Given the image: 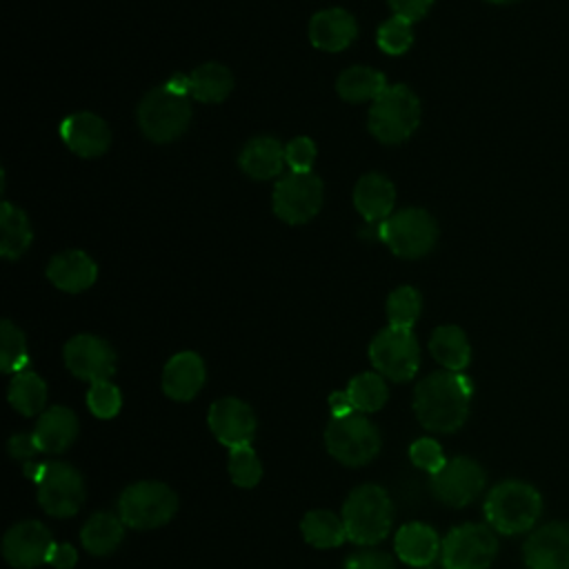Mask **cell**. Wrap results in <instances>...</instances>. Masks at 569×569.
<instances>
[{
	"mask_svg": "<svg viewBox=\"0 0 569 569\" xmlns=\"http://www.w3.org/2000/svg\"><path fill=\"white\" fill-rule=\"evenodd\" d=\"M471 393V380L462 371H433L416 385V418L429 431L451 433L465 425Z\"/></svg>",
	"mask_w": 569,
	"mask_h": 569,
	"instance_id": "cell-1",
	"label": "cell"
},
{
	"mask_svg": "<svg viewBox=\"0 0 569 569\" xmlns=\"http://www.w3.org/2000/svg\"><path fill=\"white\" fill-rule=\"evenodd\" d=\"M542 513V498L536 487L520 480L498 482L487 500L485 516L493 531L516 536L529 531Z\"/></svg>",
	"mask_w": 569,
	"mask_h": 569,
	"instance_id": "cell-2",
	"label": "cell"
},
{
	"mask_svg": "<svg viewBox=\"0 0 569 569\" xmlns=\"http://www.w3.org/2000/svg\"><path fill=\"white\" fill-rule=\"evenodd\" d=\"M340 518L347 529V540L369 547L387 538L391 529L393 507L382 487L360 485L345 500Z\"/></svg>",
	"mask_w": 569,
	"mask_h": 569,
	"instance_id": "cell-3",
	"label": "cell"
},
{
	"mask_svg": "<svg viewBox=\"0 0 569 569\" xmlns=\"http://www.w3.org/2000/svg\"><path fill=\"white\" fill-rule=\"evenodd\" d=\"M420 124V100L407 84L387 87L369 109V131L385 144H398Z\"/></svg>",
	"mask_w": 569,
	"mask_h": 569,
	"instance_id": "cell-4",
	"label": "cell"
},
{
	"mask_svg": "<svg viewBox=\"0 0 569 569\" xmlns=\"http://www.w3.org/2000/svg\"><path fill=\"white\" fill-rule=\"evenodd\" d=\"M27 473L38 485L40 507L56 518H67L80 511L84 502V480L78 469L67 462H27Z\"/></svg>",
	"mask_w": 569,
	"mask_h": 569,
	"instance_id": "cell-5",
	"label": "cell"
},
{
	"mask_svg": "<svg viewBox=\"0 0 569 569\" xmlns=\"http://www.w3.org/2000/svg\"><path fill=\"white\" fill-rule=\"evenodd\" d=\"M178 509L176 491L158 480L129 485L118 500L120 518L133 529H156L173 518Z\"/></svg>",
	"mask_w": 569,
	"mask_h": 569,
	"instance_id": "cell-6",
	"label": "cell"
},
{
	"mask_svg": "<svg viewBox=\"0 0 569 569\" xmlns=\"http://www.w3.org/2000/svg\"><path fill=\"white\" fill-rule=\"evenodd\" d=\"M191 120L189 96L173 93L171 89L156 87L138 104V124L153 142H171L184 133Z\"/></svg>",
	"mask_w": 569,
	"mask_h": 569,
	"instance_id": "cell-7",
	"label": "cell"
},
{
	"mask_svg": "<svg viewBox=\"0 0 569 569\" xmlns=\"http://www.w3.org/2000/svg\"><path fill=\"white\" fill-rule=\"evenodd\" d=\"M325 445L342 465L360 467L378 456L380 433L365 416L351 411L329 420L325 429Z\"/></svg>",
	"mask_w": 569,
	"mask_h": 569,
	"instance_id": "cell-8",
	"label": "cell"
},
{
	"mask_svg": "<svg viewBox=\"0 0 569 569\" xmlns=\"http://www.w3.org/2000/svg\"><path fill=\"white\" fill-rule=\"evenodd\" d=\"M378 236L398 258L413 260L433 249L438 240V224L425 209L409 207L382 220Z\"/></svg>",
	"mask_w": 569,
	"mask_h": 569,
	"instance_id": "cell-9",
	"label": "cell"
},
{
	"mask_svg": "<svg viewBox=\"0 0 569 569\" xmlns=\"http://www.w3.org/2000/svg\"><path fill=\"white\" fill-rule=\"evenodd\" d=\"M498 553V540L491 527L465 522L453 527L440 547L442 569H489Z\"/></svg>",
	"mask_w": 569,
	"mask_h": 569,
	"instance_id": "cell-10",
	"label": "cell"
},
{
	"mask_svg": "<svg viewBox=\"0 0 569 569\" xmlns=\"http://www.w3.org/2000/svg\"><path fill=\"white\" fill-rule=\"evenodd\" d=\"M369 360L380 376L393 382L411 380L420 367V347L413 331L391 325L378 331L369 345Z\"/></svg>",
	"mask_w": 569,
	"mask_h": 569,
	"instance_id": "cell-11",
	"label": "cell"
},
{
	"mask_svg": "<svg viewBox=\"0 0 569 569\" xmlns=\"http://www.w3.org/2000/svg\"><path fill=\"white\" fill-rule=\"evenodd\" d=\"M322 204V182L311 171H289L273 187V211L289 224L309 222Z\"/></svg>",
	"mask_w": 569,
	"mask_h": 569,
	"instance_id": "cell-12",
	"label": "cell"
},
{
	"mask_svg": "<svg viewBox=\"0 0 569 569\" xmlns=\"http://www.w3.org/2000/svg\"><path fill=\"white\" fill-rule=\"evenodd\" d=\"M485 487V469L467 456L447 460V465L431 476L433 496L449 507L469 505Z\"/></svg>",
	"mask_w": 569,
	"mask_h": 569,
	"instance_id": "cell-13",
	"label": "cell"
},
{
	"mask_svg": "<svg viewBox=\"0 0 569 569\" xmlns=\"http://www.w3.org/2000/svg\"><path fill=\"white\" fill-rule=\"evenodd\" d=\"M64 365L80 380H109L116 371V351L107 340L80 333L64 345Z\"/></svg>",
	"mask_w": 569,
	"mask_h": 569,
	"instance_id": "cell-14",
	"label": "cell"
},
{
	"mask_svg": "<svg viewBox=\"0 0 569 569\" xmlns=\"http://www.w3.org/2000/svg\"><path fill=\"white\" fill-rule=\"evenodd\" d=\"M53 538L38 520H22L13 525L2 540V553L16 569H33L49 560Z\"/></svg>",
	"mask_w": 569,
	"mask_h": 569,
	"instance_id": "cell-15",
	"label": "cell"
},
{
	"mask_svg": "<svg viewBox=\"0 0 569 569\" xmlns=\"http://www.w3.org/2000/svg\"><path fill=\"white\" fill-rule=\"evenodd\" d=\"M209 429L224 447L251 445L256 436L253 409L238 398H220L209 409Z\"/></svg>",
	"mask_w": 569,
	"mask_h": 569,
	"instance_id": "cell-16",
	"label": "cell"
},
{
	"mask_svg": "<svg viewBox=\"0 0 569 569\" xmlns=\"http://www.w3.org/2000/svg\"><path fill=\"white\" fill-rule=\"evenodd\" d=\"M527 569H569V522L538 527L522 547Z\"/></svg>",
	"mask_w": 569,
	"mask_h": 569,
	"instance_id": "cell-17",
	"label": "cell"
},
{
	"mask_svg": "<svg viewBox=\"0 0 569 569\" xmlns=\"http://www.w3.org/2000/svg\"><path fill=\"white\" fill-rule=\"evenodd\" d=\"M60 136L64 144L80 158L102 156L111 144L107 122L89 111L71 113L60 122Z\"/></svg>",
	"mask_w": 569,
	"mask_h": 569,
	"instance_id": "cell-18",
	"label": "cell"
},
{
	"mask_svg": "<svg viewBox=\"0 0 569 569\" xmlns=\"http://www.w3.org/2000/svg\"><path fill=\"white\" fill-rule=\"evenodd\" d=\"M387 398H389V391L382 376L373 371H365L351 378L345 391H333L329 396V405L333 409V416H345L351 411L371 413L382 409Z\"/></svg>",
	"mask_w": 569,
	"mask_h": 569,
	"instance_id": "cell-19",
	"label": "cell"
},
{
	"mask_svg": "<svg viewBox=\"0 0 569 569\" xmlns=\"http://www.w3.org/2000/svg\"><path fill=\"white\" fill-rule=\"evenodd\" d=\"M204 362L193 351L171 356L162 369V391L178 402L191 400L204 385Z\"/></svg>",
	"mask_w": 569,
	"mask_h": 569,
	"instance_id": "cell-20",
	"label": "cell"
},
{
	"mask_svg": "<svg viewBox=\"0 0 569 569\" xmlns=\"http://www.w3.org/2000/svg\"><path fill=\"white\" fill-rule=\"evenodd\" d=\"M47 278L60 291L80 293L96 282L98 267L84 251L69 249L51 258L47 264Z\"/></svg>",
	"mask_w": 569,
	"mask_h": 569,
	"instance_id": "cell-21",
	"label": "cell"
},
{
	"mask_svg": "<svg viewBox=\"0 0 569 569\" xmlns=\"http://www.w3.org/2000/svg\"><path fill=\"white\" fill-rule=\"evenodd\" d=\"M358 33L356 18L345 9H325L318 11L309 22V40L316 49L322 51H342L347 49Z\"/></svg>",
	"mask_w": 569,
	"mask_h": 569,
	"instance_id": "cell-22",
	"label": "cell"
},
{
	"mask_svg": "<svg viewBox=\"0 0 569 569\" xmlns=\"http://www.w3.org/2000/svg\"><path fill=\"white\" fill-rule=\"evenodd\" d=\"M42 453H62L78 436V418L71 409L56 405L40 413L36 429L31 431Z\"/></svg>",
	"mask_w": 569,
	"mask_h": 569,
	"instance_id": "cell-23",
	"label": "cell"
},
{
	"mask_svg": "<svg viewBox=\"0 0 569 569\" xmlns=\"http://www.w3.org/2000/svg\"><path fill=\"white\" fill-rule=\"evenodd\" d=\"M440 547L442 545L438 540V533L433 531V527L425 522H409L400 527L393 538V549L398 558L405 565H411L418 569L429 567L438 558Z\"/></svg>",
	"mask_w": 569,
	"mask_h": 569,
	"instance_id": "cell-24",
	"label": "cell"
},
{
	"mask_svg": "<svg viewBox=\"0 0 569 569\" xmlns=\"http://www.w3.org/2000/svg\"><path fill=\"white\" fill-rule=\"evenodd\" d=\"M396 189L382 173H365L353 189V204L369 222H382L391 216Z\"/></svg>",
	"mask_w": 569,
	"mask_h": 569,
	"instance_id": "cell-25",
	"label": "cell"
},
{
	"mask_svg": "<svg viewBox=\"0 0 569 569\" xmlns=\"http://www.w3.org/2000/svg\"><path fill=\"white\" fill-rule=\"evenodd\" d=\"M284 147L271 136L251 138L240 153V169L253 180H269L282 171Z\"/></svg>",
	"mask_w": 569,
	"mask_h": 569,
	"instance_id": "cell-26",
	"label": "cell"
},
{
	"mask_svg": "<svg viewBox=\"0 0 569 569\" xmlns=\"http://www.w3.org/2000/svg\"><path fill=\"white\" fill-rule=\"evenodd\" d=\"M429 351L447 371H462L471 360L469 340L456 325L438 327L429 338Z\"/></svg>",
	"mask_w": 569,
	"mask_h": 569,
	"instance_id": "cell-27",
	"label": "cell"
},
{
	"mask_svg": "<svg viewBox=\"0 0 569 569\" xmlns=\"http://www.w3.org/2000/svg\"><path fill=\"white\" fill-rule=\"evenodd\" d=\"M124 538V522L120 516L113 513H93L80 533L84 549L93 556H109L118 549Z\"/></svg>",
	"mask_w": 569,
	"mask_h": 569,
	"instance_id": "cell-28",
	"label": "cell"
},
{
	"mask_svg": "<svg viewBox=\"0 0 569 569\" xmlns=\"http://www.w3.org/2000/svg\"><path fill=\"white\" fill-rule=\"evenodd\" d=\"M387 87L389 84L380 71L362 64L345 69L336 82L340 98L347 102H373Z\"/></svg>",
	"mask_w": 569,
	"mask_h": 569,
	"instance_id": "cell-29",
	"label": "cell"
},
{
	"mask_svg": "<svg viewBox=\"0 0 569 569\" xmlns=\"http://www.w3.org/2000/svg\"><path fill=\"white\" fill-rule=\"evenodd\" d=\"M0 253L7 260L20 258L31 244V224L22 209L13 207L11 202H2L0 207Z\"/></svg>",
	"mask_w": 569,
	"mask_h": 569,
	"instance_id": "cell-30",
	"label": "cell"
},
{
	"mask_svg": "<svg viewBox=\"0 0 569 569\" xmlns=\"http://www.w3.org/2000/svg\"><path fill=\"white\" fill-rule=\"evenodd\" d=\"M302 538L316 549H333L347 540V529L342 518L329 509H313L305 513L300 522Z\"/></svg>",
	"mask_w": 569,
	"mask_h": 569,
	"instance_id": "cell-31",
	"label": "cell"
},
{
	"mask_svg": "<svg viewBox=\"0 0 569 569\" xmlns=\"http://www.w3.org/2000/svg\"><path fill=\"white\" fill-rule=\"evenodd\" d=\"M191 98L198 102H222L233 89L231 71L220 62H204L189 73Z\"/></svg>",
	"mask_w": 569,
	"mask_h": 569,
	"instance_id": "cell-32",
	"label": "cell"
},
{
	"mask_svg": "<svg viewBox=\"0 0 569 569\" xmlns=\"http://www.w3.org/2000/svg\"><path fill=\"white\" fill-rule=\"evenodd\" d=\"M9 402L22 416H38L47 405V385L36 371H20L9 385Z\"/></svg>",
	"mask_w": 569,
	"mask_h": 569,
	"instance_id": "cell-33",
	"label": "cell"
},
{
	"mask_svg": "<svg viewBox=\"0 0 569 569\" xmlns=\"http://www.w3.org/2000/svg\"><path fill=\"white\" fill-rule=\"evenodd\" d=\"M422 309V298L416 287H398L387 298V318L391 327L411 329Z\"/></svg>",
	"mask_w": 569,
	"mask_h": 569,
	"instance_id": "cell-34",
	"label": "cell"
},
{
	"mask_svg": "<svg viewBox=\"0 0 569 569\" xmlns=\"http://www.w3.org/2000/svg\"><path fill=\"white\" fill-rule=\"evenodd\" d=\"M0 365L7 373H20L29 365L24 333L11 320L0 322Z\"/></svg>",
	"mask_w": 569,
	"mask_h": 569,
	"instance_id": "cell-35",
	"label": "cell"
},
{
	"mask_svg": "<svg viewBox=\"0 0 569 569\" xmlns=\"http://www.w3.org/2000/svg\"><path fill=\"white\" fill-rule=\"evenodd\" d=\"M229 473L233 485L249 489L256 487L262 478V465L251 445H240L229 449Z\"/></svg>",
	"mask_w": 569,
	"mask_h": 569,
	"instance_id": "cell-36",
	"label": "cell"
},
{
	"mask_svg": "<svg viewBox=\"0 0 569 569\" xmlns=\"http://www.w3.org/2000/svg\"><path fill=\"white\" fill-rule=\"evenodd\" d=\"M376 42L378 47L389 53V56H400L405 53L411 42H413V31H411V22L407 18H400V16H391L389 20H385L380 27H378V33H376Z\"/></svg>",
	"mask_w": 569,
	"mask_h": 569,
	"instance_id": "cell-37",
	"label": "cell"
},
{
	"mask_svg": "<svg viewBox=\"0 0 569 569\" xmlns=\"http://www.w3.org/2000/svg\"><path fill=\"white\" fill-rule=\"evenodd\" d=\"M87 405L96 418H113L120 411L122 396L120 389L111 380H98L91 382L87 391Z\"/></svg>",
	"mask_w": 569,
	"mask_h": 569,
	"instance_id": "cell-38",
	"label": "cell"
},
{
	"mask_svg": "<svg viewBox=\"0 0 569 569\" xmlns=\"http://www.w3.org/2000/svg\"><path fill=\"white\" fill-rule=\"evenodd\" d=\"M409 458H411V462L418 467V469H422V471H427V473H438L445 465H447V460H445V453H442V449H440V445L433 440V438H418L411 447H409Z\"/></svg>",
	"mask_w": 569,
	"mask_h": 569,
	"instance_id": "cell-39",
	"label": "cell"
},
{
	"mask_svg": "<svg viewBox=\"0 0 569 569\" xmlns=\"http://www.w3.org/2000/svg\"><path fill=\"white\" fill-rule=\"evenodd\" d=\"M284 160H287V167L291 171H309L313 160H316V144L311 138L307 136H298L293 138L287 147H284Z\"/></svg>",
	"mask_w": 569,
	"mask_h": 569,
	"instance_id": "cell-40",
	"label": "cell"
},
{
	"mask_svg": "<svg viewBox=\"0 0 569 569\" xmlns=\"http://www.w3.org/2000/svg\"><path fill=\"white\" fill-rule=\"evenodd\" d=\"M345 569H396V562L387 551L365 549L349 553L345 560Z\"/></svg>",
	"mask_w": 569,
	"mask_h": 569,
	"instance_id": "cell-41",
	"label": "cell"
},
{
	"mask_svg": "<svg viewBox=\"0 0 569 569\" xmlns=\"http://www.w3.org/2000/svg\"><path fill=\"white\" fill-rule=\"evenodd\" d=\"M387 2L393 9V16L407 18L409 22L425 18L433 4V0H387Z\"/></svg>",
	"mask_w": 569,
	"mask_h": 569,
	"instance_id": "cell-42",
	"label": "cell"
},
{
	"mask_svg": "<svg viewBox=\"0 0 569 569\" xmlns=\"http://www.w3.org/2000/svg\"><path fill=\"white\" fill-rule=\"evenodd\" d=\"M7 449L13 458H22V460H29L36 451H38V445L33 440V433H16L9 438L7 442Z\"/></svg>",
	"mask_w": 569,
	"mask_h": 569,
	"instance_id": "cell-43",
	"label": "cell"
},
{
	"mask_svg": "<svg viewBox=\"0 0 569 569\" xmlns=\"http://www.w3.org/2000/svg\"><path fill=\"white\" fill-rule=\"evenodd\" d=\"M78 556H76V549L69 547V545H58L53 542L51 547V553H49V565H53L56 569H71L76 565Z\"/></svg>",
	"mask_w": 569,
	"mask_h": 569,
	"instance_id": "cell-44",
	"label": "cell"
},
{
	"mask_svg": "<svg viewBox=\"0 0 569 569\" xmlns=\"http://www.w3.org/2000/svg\"><path fill=\"white\" fill-rule=\"evenodd\" d=\"M167 89H171L173 93H180V96H189L191 93V78L184 76V73H173L167 82H164Z\"/></svg>",
	"mask_w": 569,
	"mask_h": 569,
	"instance_id": "cell-45",
	"label": "cell"
},
{
	"mask_svg": "<svg viewBox=\"0 0 569 569\" xmlns=\"http://www.w3.org/2000/svg\"><path fill=\"white\" fill-rule=\"evenodd\" d=\"M487 2H493V4H509V2H516V0H487Z\"/></svg>",
	"mask_w": 569,
	"mask_h": 569,
	"instance_id": "cell-46",
	"label": "cell"
},
{
	"mask_svg": "<svg viewBox=\"0 0 569 569\" xmlns=\"http://www.w3.org/2000/svg\"><path fill=\"white\" fill-rule=\"evenodd\" d=\"M422 569H427V567H422Z\"/></svg>",
	"mask_w": 569,
	"mask_h": 569,
	"instance_id": "cell-47",
	"label": "cell"
}]
</instances>
